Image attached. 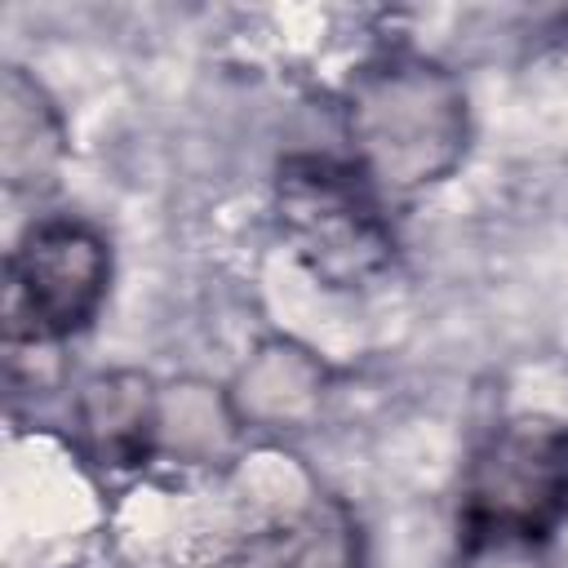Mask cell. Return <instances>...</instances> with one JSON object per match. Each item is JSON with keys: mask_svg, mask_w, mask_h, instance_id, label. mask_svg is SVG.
Instances as JSON below:
<instances>
[{"mask_svg": "<svg viewBox=\"0 0 568 568\" xmlns=\"http://www.w3.org/2000/svg\"><path fill=\"white\" fill-rule=\"evenodd\" d=\"M346 138L351 164L377 191L435 186L470 146L466 89L422 53H386L359 67L346 89Z\"/></svg>", "mask_w": 568, "mask_h": 568, "instance_id": "obj_1", "label": "cell"}, {"mask_svg": "<svg viewBox=\"0 0 568 568\" xmlns=\"http://www.w3.org/2000/svg\"><path fill=\"white\" fill-rule=\"evenodd\" d=\"M568 524V422L515 413L470 453L457 493V550L466 559L537 550Z\"/></svg>", "mask_w": 568, "mask_h": 568, "instance_id": "obj_2", "label": "cell"}, {"mask_svg": "<svg viewBox=\"0 0 568 568\" xmlns=\"http://www.w3.org/2000/svg\"><path fill=\"white\" fill-rule=\"evenodd\" d=\"M275 222L324 288H364L395 262L382 191L333 155H288L275 173Z\"/></svg>", "mask_w": 568, "mask_h": 568, "instance_id": "obj_3", "label": "cell"}, {"mask_svg": "<svg viewBox=\"0 0 568 568\" xmlns=\"http://www.w3.org/2000/svg\"><path fill=\"white\" fill-rule=\"evenodd\" d=\"M111 244L84 217L31 222L4 262V337L9 346L67 342L106 302Z\"/></svg>", "mask_w": 568, "mask_h": 568, "instance_id": "obj_4", "label": "cell"}, {"mask_svg": "<svg viewBox=\"0 0 568 568\" xmlns=\"http://www.w3.org/2000/svg\"><path fill=\"white\" fill-rule=\"evenodd\" d=\"M84 453L106 470H138L160 444V395L146 373L111 368L84 382L75 399Z\"/></svg>", "mask_w": 568, "mask_h": 568, "instance_id": "obj_5", "label": "cell"}, {"mask_svg": "<svg viewBox=\"0 0 568 568\" xmlns=\"http://www.w3.org/2000/svg\"><path fill=\"white\" fill-rule=\"evenodd\" d=\"M213 568H364V532L342 501H320L253 532Z\"/></svg>", "mask_w": 568, "mask_h": 568, "instance_id": "obj_6", "label": "cell"}, {"mask_svg": "<svg viewBox=\"0 0 568 568\" xmlns=\"http://www.w3.org/2000/svg\"><path fill=\"white\" fill-rule=\"evenodd\" d=\"M67 155V129L53 98L22 67L4 71L0 84V169L9 191H40L53 182Z\"/></svg>", "mask_w": 568, "mask_h": 568, "instance_id": "obj_7", "label": "cell"}]
</instances>
